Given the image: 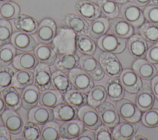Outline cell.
<instances>
[{
  "label": "cell",
  "instance_id": "cell-1",
  "mask_svg": "<svg viewBox=\"0 0 158 140\" xmlns=\"http://www.w3.org/2000/svg\"><path fill=\"white\" fill-rule=\"evenodd\" d=\"M76 35L74 31L67 27H60L52 42V47L59 55L74 52L76 51Z\"/></svg>",
  "mask_w": 158,
  "mask_h": 140
},
{
  "label": "cell",
  "instance_id": "cell-24",
  "mask_svg": "<svg viewBox=\"0 0 158 140\" xmlns=\"http://www.w3.org/2000/svg\"><path fill=\"white\" fill-rule=\"evenodd\" d=\"M133 70L143 79L152 80L157 75V70L152 63L143 59H137L132 65Z\"/></svg>",
  "mask_w": 158,
  "mask_h": 140
},
{
  "label": "cell",
  "instance_id": "cell-7",
  "mask_svg": "<svg viewBox=\"0 0 158 140\" xmlns=\"http://www.w3.org/2000/svg\"><path fill=\"white\" fill-rule=\"evenodd\" d=\"M122 16L135 27L142 25L144 21V16L143 11L138 5L132 2L123 3L120 7Z\"/></svg>",
  "mask_w": 158,
  "mask_h": 140
},
{
  "label": "cell",
  "instance_id": "cell-55",
  "mask_svg": "<svg viewBox=\"0 0 158 140\" xmlns=\"http://www.w3.org/2000/svg\"><path fill=\"white\" fill-rule=\"evenodd\" d=\"M151 0H133V2L139 7H143L146 6Z\"/></svg>",
  "mask_w": 158,
  "mask_h": 140
},
{
  "label": "cell",
  "instance_id": "cell-29",
  "mask_svg": "<svg viewBox=\"0 0 158 140\" xmlns=\"http://www.w3.org/2000/svg\"><path fill=\"white\" fill-rule=\"evenodd\" d=\"M154 94L152 89L148 85L143 86L137 93L136 103L138 107L141 111H146L150 109L154 105Z\"/></svg>",
  "mask_w": 158,
  "mask_h": 140
},
{
  "label": "cell",
  "instance_id": "cell-5",
  "mask_svg": "<svg viewBox=\"0 0 158 140\" xmlns=\"http://www.w3.org/2000/svg\"><path fill=\"white\" fill-rule=\"evenodd\" d=\"M38 41L41 44L52 43L57 33V25L51 18H44L38 25L36 31Z\"/></svg>",
  "mask_w": 158,
  "mask_h": 140
},
{
  "label": "cell",
  "instance_id": "cell-6",
  "mask_svg": "<svg viewBox=\"0 0 158 140\" xmlns=\"http://www.w3.org/2000/svg\"><path fill=\"white\" fill-rule=\"evenodd\" d=\"M69 76L73 86L79 91L89 93L94 87L93 80L81 68L77 67L72 70Z\"/></svg>",
  "mask_w": 158,
  "mask_h": 140
},
{
  "label": "cell",
  "instance_id": "cell-31",
  "mask_svg": "<svg viewBox=\"0 0 158 140\" xmlns=\"http://www.w3.org/2000/svg\"><path fill=\"white\" fill-rule=\"evenodd\" d=\"M51 81L53 87L62 94H65L72 89L73 84L69 76L61 71L56 70L52 73Z\"/></svg>",
  "mask_w": 158,
  "mask_h": 140
},
{
  "label": "cell",
  "instance_id": "cell-34",
  "mask_svg": "<svg viewBox=\"0 0 158 140\" xmlns=\"http://www.w3.org/2000/svg\"><path fill=\"white\" fill-rule=\"evenodd\" d=\"M35 74L31 70H20L14 73L12 86L18 89L25 88L34 83Z\"/></svg>",
  "mask_w": 158,
  "mask_h": 140
},
{
  "label": "cell",
  "instance_id": "cell-35",
  "mask_svg": "<svg viewBox=\"0 0 158 140\" xmlns=\"http://www.w3.org/2000/svg\"><path fill=\"white\" fill-rule=\"evenodd\" d=\"M75 47L83 54L93 55L96 49L94 41L86 35H77L75 37Z\"/></svg>",
  "mask_w": 158,
  "mask_h": 140
},
{
  "label": "cell",
  "instance_id": "cell-46",
  "mask_svg": "<svg viewBox=\"0 0 158 140\" xmlns=\"http://www.w3.org/2000/svg\"><path fill=\"white\" fill-rule=\"evenodd\" d=\"M142 123L146 127L155 128L158 126V108L150 109L144 111L141 117Z\"/></svg>",
  "mask_w": 158,
  "mask_h": 140
},
{
  "label": "cell",
  "instance_id": "cell-8",
  "mask_svg": "<svg viewBox=\"0 0 158 140\" xmlns=\"http://www.w3.org/2000/svg\"><path fill=\"white\" fill-rule=\"evenodd\" d=\"M99 62L105 73L110 77L118 76L123 70L121 62L113 53H102L99 56Z\"/></svg>",
  "mask_w": 158,
  "mask_h": 140
},
{
  "label": "cell",
  "instance_id": "cell-30",
  "mask_svg": "<svg viewBox=\"0 0 158 140\" xmlns=\"http://www.w3.org/2000/svg\"><path fill=\"white\" fill-rule=\"evenodd\" d=\"M62 102H64L62 94L56 89H47L40 93L39 104L40 105L54 108Z\"/></svg>",
  "mask_w": 158,
  "mask_h": 140
},
{
  "label": "cell",
  "instance_id": "cell-18",
  "mask_svg": "<svg viewBox=\"0 0 158 140\" xmlns=\"http://www.w3.org/2000/svg\"><path fill=\"white\" fill-rule=\"evenodd\" d=\"M28 117L29 120L43 125L54 119V111L52 108L36 105L29 110Z\"/></svg>",
  "mask_w": 158,
  "mask_h": 140
},
{
  "label": "cell",
  "instance_id": "cell-51",
  "mask_svg": "<svg viewBox=\"0 0 158 140\" xmlns=\"http://www.w3.org/2000/svg\"><path fill=\"white\" fill-rule=\"evenodd\" d=\"M77 140H95L96 139V134L92 131V130L84 129L80 135L75 138Z\"/></svg>",
  "mask_w": 158,
  "mask_h": 140
},
{
  "label": "cell",
  "instance_id": "cell-42",
  "mask_svg": "<svg viewBox=\"0 0 158 140\" xmlns=\"http://www.w3.org/2000/svg\"><path fill=\"white\" fill-rule=\"evenodd\" d=\"M139 32L148 42L151 43L158 42V25L151 22L144 23L140 27Z\"/></svg>",
  "mask_w": 158,
  "mask_h": 140
},
{
  "label": "cell",
  "instance_id": "cell-22",
  "mask_svg": "<svg viewBox=\"0 0 158 140\" xmlns=\"http://www.w3.org/2000/svg\"><path fill=\"white\" fill-rule=\"evenodd\" d=\"M109 28L113 34L122 38L130 37L134 32L133 25L121 17L112 19L109 22Z\"/></svg>",
  "mask_w": 158,
  "mask_h": 140
},
{
  "label": "cell",
  "instance_id": "cell-19",
  "mask_svg": "<svg viewBox=\"0 0 158 140\" xmlns=\"http://www.w3.org/2000/svg\"><path fill=\"white\" fill-rule=\"evenodd\" d=\"M128 48L131 55L135 59L144 58L148 49L146 39L138 34L130 37L128 41Z\"/></svg>",
  "mask_w": 158,
  "mask_h": 140
},
{
  "label": "cell",
  "instance_id": "cell-2",
  "mask_svg": "<svg viewBox=\"0 0 158 140\" xmlns=\"http://www.w3.org/2000/svg\"><path fill=\"white\" fill-rule=\"evenodd\" d=\"M79 65L93 80L99 81L104 76L105 72L100 62L92 55H82L80 57Z\"/></svg>",
  "mask_w": 158,
  "mask_h": 140
},
{
  "label": "cell",
  "instance_id": "cell-58",
  "mask_svg": "<svg viewBox=\"0 0 158 140\" xmlns=\"http://www.w3.org/2000/svg\"><path fill=\"white\" fill-rule=\"evenodd\" d=\"M152 2L154 3V5L158 6V0H152Z\"/></svg>",
  "mask_w": 158,
  "mask_h": 140
},
{
  "label": "cell",
  "instance_id": "cell-4",
  "mask_svg": "<svg viewBox=\"0 0 158 140\" xmlns=\"http://www.w3.org/2000/svg\"><path fill=\"white\" fill-rule=\"evenodd\" d=\"M97 43L101 50L110 53H120L126 47V41L123 38L111 33L100 37Z\"/></svg>",
  "mask_w": 158,
  "mask_h": 140
},
{
  "label": "cell",
  "instance_id": "cell-23",
  "mask_svg": "<svg viewBox=\"0 0 158 140\" xmlns=\"http://www.w3.org/2000/svg\"><path fill=\"white\" fill-rule=\"evenodd\" d=\"M14 25L19 31L32 35L37 31L39 24L38 21L31 16L19 14L14 19Z\"/></svg>",
  "mask_w": 158,
  "mask_h": 140
},
{
  "label": "cell",
  "instance_id": "cell-28",
  "mask_svg": "<svg viewBox=\"0 0 158 140\" xmlns=\"http://www.w3.org/2000/svg\"><path fill=\"white\" fill-rule=\"evenodd\" d=\"M34 52L41 63L49 66L54 65L57 58V54L55 50L48 44H38L35 48Z\"/></svg>",
  "mask_w": 158,
  "mask_h": 140
},
{
  "label": "cell",
  "instance_id": "cell-33",
  "mask_svg": "<svg viewBox=\"0 0 158 140\" xmlns=\"http://www.w3.org/2000/svg\"><path fill=\"white\" fill-rule=\"evenodd\" d=\"M106 89L107 96L112 101L121 99L125 94L124 88L119 78L110 77L106 82Z\"/></svg>",
  "mask_w": 158,
  "mask_h": 140
},
{
  "label": "cell",
  "instance_id": "cell-44",
  "mask_svg": "<svg viewBox=\"0 0 158 140\" xmlns=\"http://www.w3.org/2000/svg\"><path fill=\"white\" fill-rule=\"evenodd\" d=\"M98 5L102 14L107 17L114 19L118 14V6L113 0H98Z\"/></svg>",
  "mask_w": 158,
  "mask_h": 140
},
{
  "label": "cell",
  "instance_id": "cell-47",
  "mask_svg": "<svg viewBox=\"0 0 158 140\" xmlns=\"http://www.w3.org/2000/svg\"><path fill=\"white\" fill-rule=\"evenodd\" d=\"M14 73V70L10 67L0 68V91H2L12 84Z\"/></svg>",
  "mask_w": 158,
  "mask_h": 140
},
{
  "label": "cell",
  "instance_id": "cell-9",
  "mask_svg": "<svg viewBox=\"0 0 158 140\" xmlns=\"http://www.w3.org/2000/svg\"><path fill=\"white\" fill-rule=\"evenodd\" d=\"M78 118L85 127L92 130H96L102 125V121L98 112L91 105H86L80 108Z\"/></svg>",
  "mask_w": 158,
  "mask_h": 140
},
{
  "label": "cell",
  "instance_id": "cell-17",
  "mask_svg": "<svg viewBox=\"0 0 158 140\" xmlns=\"http://www.w3.org/2000/svg\"><path fill=\"white\" fill-rule=\"evenodd\" d=\"M79 60L80 57L76 52L60 54L57 58L54 64V68L56 70L68 73L78 67Z\"/></svg>",
  "mask_w": 158,
  "mask_h": 140
},
{
  "label": "cell",
  "instance_id": "cell-16",
  "mask_svg": "<svg viewBox=\"0 0 158 140\" xmlns=\"http://www.w3.org/2000/svg\"><path fill=\"white\" fill-rule=\"evenodd\" d=\"M63 23L77 35H86L89 31V25L86 20L75 14H69L65 15Z\"/></svg>",
  "mask_w": 158,
  "mask_h": 140
},
{
  "label": "cell",
  "instance_id": "cell-14",
  "mask_svg": "<svg viewBox=\"0 0 158 140\" xmlns=\"http://www.w3.org/2000/svg\"><path fill=\"white\" fill-rule=\"evenodd\" d=\"M52 73L49 65L40 64L35 70V85L41 92L49 89L52 84Z\"/></svg>",
  "mask_w": 158,
  "mask_h": 140
},
{
  "label": "cell",
  "instance_id": "cell-45",
  "mask_svg": "<svg viewBox=\"0 0 158 140\" xmlns=\"http://www.w3.org/2000/svg\"><path fill=\"white\" fill-rule=\"evenodd\" d=\"M12 36V27L7 20H0V46L9 43Z\"/></svg>",
  "mask_w": 158,
  "mask_h": 140
},
{
  "label": "cell",
  "instance_id": "cell-48",
  "mask_svg": "<svg viewBox=\"0 0 158 140\" xmlns=\"http://www.w3.org/2000/svg\"><path fill=\"white\" fill-rule=\"evenodd\" d=\"M145 19L151 23L158 25V6L149 5L145 7L143 11Z\"/></svg>",
  "mask_w": 158,
  "mask_h": 140
},
{
  "label": "cell",
  "instance_id": "cell-43",
  "mask_svg": "<svg viewBox=\"0 0 158 140\" xmlns=\"http://www.w3.org/2000/svg\"><path fill=\"white\" fill-rule=\"evenodd\" d=\"M22 136L25 140H38L41 137V130L38 124L32 121H27L22 130Z\"/></svg>",
  "mask_w": 158,
  "mask_h": 140
},
{
  "label": "cell",
  "instance_id": "cell-39",
  "mask_svg": "<svg viewBox=\"0 0 158 140\" xmlns=\"http://www.w3.org/2000/svg\"><path fill=\"white\" fill-rule=\"evenodd\" d=\"M19 6L15 2H0V20H12L20 13Z\"/></svg>",
  "mask_w": 158,
  "mask_h": 140
},
{
  "label": "cell",
  "instance_id": "cell-3",
  "mask_svg": "<svg viewBox=\"0 0 158 140\" xmlns=\"http://www.w3.org/2000/svg\"><path fill=\"white\" fill-rule=\"evenodd\" d=\"M115 108L120 117L126 121L137 122L141 117V113L138 106L127 99H121L115 103Z\"/></svg>",
  "mask_w": 158,
  "mask_h": 140
},
{
  "label": "cell",
  "instance_id": "cell-32",
  "mask_svg": "<svg viewBox=\"0 0 158 140\" xmlns=\"http://www.w3.org/2000/svg\"><path fill=\"white\" fill-rule=\"evenodd\" d=\"M2 95L8 109L14 110H19L21 107V96L16 88L9 86L2 90Z\"/></svg>",
  "mask_w": 158,
  "mask_h": 140
},
{
  "label": "cell",
  "instance_id": "cell-13",
  "mask_svg": "<svg viewBox=\"0 0 158 140\" xmlns=\"http://www.w3.org/2000/svg\"><path fill=\"white\" fill-rule=\"evenodd\" d=\"M11 42L17 49L22 52H31L37 46L36 40L30 34L20 31L12 34Z\"/></svg>",
  "mask_w": 158,
  "mask_h": 140
},
{
  "label": "cell",
  "instance_id": "cell-56",
  "mask_svg": "<svg viewBox=\"0 0 158 140\" xmlns=\"http://www.w3.org/2000/svg\"><path fill=\"white\" fill-rule=\"evenodd\" d=\"M131 139H148L145 136L141 134H136V135L135 134Z\"/></svg>",
  "mask_w": 158,
  "mask_h": 140
},
{
  "label": "cell",
  "instance_id": "cell-49",
  "mask_svg": "<svg viewBox=\"0 0 158 140\" xmlns=\"http://www.w3.org/2000/svg\"><path fill=\"white\" fill-rule=\"evenodd\" d=\"M96 139L97 140H113L112 132L107 125H101L96 131Z\"/></svg>",
  "mask_w": 158,
  "mask_h": 140
},
{
  "label": "cell",
  "instance_id": "cell-57",
  "mask_svg": "<svg viewBox=\"0 0 158 140\" xmlns=\"http://www.w3.org/2000/svg\"><path fill=\"white\" fill-rule=\"evenodd\" d=\"M114 1L117 2V3H125L128 0H113Z\"/></svg>",
  "mask_w": 158,
  "mask_h": 140
},
{
  "label": "cell",
  "instance_id": "cell-10",
  "mask_svg": "<svg viewBox=\"0 0 158 140\" xmlns=\"http://www.w3.org/2000/svg\"><path fill=\"white\" fill-rule=\"evenodd\" d=\"M120 80L124 89L129 93H138L142 86L141 77L133 70L126 68L120 75Z\"/></svg>",
  "mask_w": 158,
  "mask_h": 140
},
{
  "label": "cell",
  "instance_id": "cell-52",
  "mask_svg": "<svg viewBox=\"0 0 158 140\" xmlns=\"http://www.w3.org/2000/svg\"><path fill=\"white\" fill-rule=\"evenodd\" d=\"M0 140H11L10 133L6 126L0 125Z\"/></svg>",
  "mask_w": 158,
  "mask_h": 140
},
{
  "label": "cell",
  "instance_id": "cell-54",
  "mask_svg": "<svg viewBox=\"0 0 158 140\" xmlns=\"http://www.w3.org/2000/svg\"><path fill=\"white\" fill-rule=\"evenodd\" d=\"M6 104L4 102L2 95L1 93L0 92V115L2 114V113L5 111L6 110Z\"/></svg>",
  "mask_w": 158,
  "mask_h": 140
},
{
  "label": "cell",
  "instance_id": "cell-11",
  "mask_svg": "<svg viewBox=\"0 0 158 140\" xmlns=\"http://www.w3.org/2000/svg\"><path fill=\"white\" fill-rule=\"evenodd\" d=\"M77 14L88 20H94L98 18L101 13L99 5L89 0H79L75 5Z\"/></svg>",
  "mask_w": 158,
  "mask_h": 140
},
{
  "label": "cell",
  "instance_id": "cell-12",
  "mask_svg": "<svg viewBox=\"0 0 158 140\" xmlns=\"http://www.w3.org/2000/svg\"><path fill=\"white\" fill-rule=\"evenodd\" d=\"M2 120L10 134H19L23 127L22 118L15 110L8 109L2 114Z\"/></svg>",
  "mask_w": 158,
  "mask_h": 140
},
{
  "label": "cell",
  "instance_id": "cell-26",
  "mask_svg": "<svg viewBox=\"0 0 158 140\" xmlns=\"http://www.w3.org/2000/svg\"><path fill=\"white\" fill-rule=\"evenodd\" d=\"M39 91L36 86L32 84L24 88L21 94V106L24 110L29 111L37 105L39 103Z\"/></svg>",
  "mask_w": 158,
  "mask_h": 140
},
{
  "label": "cell",
  "instance_id": "cell-40",
  "mask_svg": "<svg viewBox=\"0 0 158 140\" xmlns=\"http://www.w3.org/2000/svg\"><path fill=\"white\" fill-rule=\"evenodd\" d=\"M60 126L53 121L43 125L41 131V140H57L60 138Z\"/></svg>",
  "mask_w": 158,
  "mask_h": 140
},
{
  "label": "cell",
  "instance_id": "cell-15",
  "mask_svg": "<svg viewBox=\"0 0 158 140\" xmlns=\"http://www.w3.org/2000/svg\"><path fill=\"white\" fill-rule=\"evenodd\" d=\"M97 110L104 125L109 127H114L118 123V114L111 102L104 101L97 107Z\"/></svg>",
  "mask_w": 158,
  "mask_h": 140
},
{
  "label": "cell",
  "instance_id": "cell-50",
  "mask_svg": "<svg viewBox=\"0 0 158 140\" xmlns=\"http://www.w3.org/2000/svg\"><path fill=\"white\" fill-rule=\"evenodd\" d=\"M146 57L149 62L152 64H158V42L148 49Z\"/></svg>",
  "mask_w": 158,
  "mask_h": 140
},
{
  "label": "cell",
  "instance_id": "cell-37",
  "mask_svg": "<svg viewBox=\"0 0 158 140\" xmlns=\"http://www.w3.org/2000/svg\"><path fill=\"white\" fill-rule=\"evenodd\" d=\"M109 27V22L107 19L98 17L94 20L89 26V35L94 39H99L107 33Z\"/></svg>",
  "mask_w": 158,
  "mask_h": 140
},
{
  "label": "cell",
  "instance_id": "cell-36",
  "mask_svg": "<svg viewBox=\"0 0 158 140\" xmlns=\"http://www.w3.org/2000/svg\"><path fill=\"white\" fill-rule=\"evenodd\" d=\"M64 98L68 104L79 109L87 105L88 103V94L86 93L79 91L77 89H72L69 91L65 94Z\"/></svg>",
  "mask_w": 158,
  "mask_h": 140
},
{
  "label": "cell",
  "instance_id": "cell-21",
  "mask_svg": "<svg viewBox=\"0 0 158 140\" xmlns=\"http://www.w3.org/2000/svg\"><path fill=\"white\" fill-rule=\"evenodd\" d=\"M39 64V60L33 53L24 52L16 55L12 65L17 70H31L35 69Z\"/></svg>",
  "mask_w": 158,
  "mask_h": 140
},
{
  "label": "cell",
  "instance_id": "cell-53",
  "mask_svg": "<svg viewBox=\"0 0 158 140\" xmlns=\"http://www.w3.org/2000/svg\"><path fill=\"white\" fill-rule=\"evenodd\" d=\"M151 88L154 96L158 100V76L152 78L151 81Z\"/></svg>",
  "mask_w": 158,
  "mask_h": 140
},
{
  "label": "cell",
  "instance_id": "cell-38",
  "mask_svg": "<svg viewBox=\"0 0 158 140\" xmlns=\"http://www.w3.org/2000/svg\"><path fill=\"white\" fill-rule=\"evenodd\" d=\"M107 96L106 88L102 85H96L89 91L88 104L93 107H97L106 101Z\"/></svg>",
  "mask_w": 158,
  "mask_h": 140
},
{
  "label": "cell",
  "instance_id": "cell-59",
  "mask_svg": "<svg viewBox=\"0 0 158 140\" xmlns=\"http://www.w3.org/2000/svg\"><path fill=\"white\" fill-rule=\"evenodd\" d=\"M7 1H10V0H0V2H7Z\"/></svg>",
  "mask_w": 158,
  "mask_h": 140
},
{
  "label": "cell",
  "instance_id": "cell-20",
  "mask_svg": "<svg viewBox=\"0 0 158 140\" xmlns=\"http://www.w3.org/2000/svg\"><path fill=\"white\" fill-rule=\"evenodd\" d=\"M84 127L80 120L75 119L64 121L59 127L60 136L65 139H75L84 130Z\"/></svg>",
  "mask_w": 158,
  "mask_h": 140
},
{
  "label": "cell",
  "instance_id": "cell-27",
  "mask_svg": "<svg viewBox=\"0 0 158 140\" xmlns=\"http://www.w3.org/2000/svg\"><path fill=\"white\" fill-rule=\"evenodd\" d=\"M78 108L67 103L62 102L54 108V118L61 121H67L78 117Z\"/></svg>",
  "mask_w": 158,
  "mask_h": 140
},
{
  "label": "cell",
  "instance_id": "cell-41",
  "mask_svg": "<svg viewBox=\"0 0 158 140\" xmlns=\"http://www.w3.org/2000/svg\"><path fill=\"white\" fill-rule=\"evenodd\" d=\"M16 48L12 44H7L0 48V68L8 67L12 63L17 55Z\"/></svg>",
  "mask_w": 158,
  "mask_h": 140
},
{
  "label": "cell",
  "instance_id": "cell-25",
  "mask_svg": "<svg viewBox=\"0 0 158 140\" xmlns=\"http://www.w3.org/2000/svg\"><path fill=\"white\" fill-rule=\"evenodd\" d=\"M137 130L138 126L135 122L123 121L115 126L112 131V135L114 139L128 140L134 136Z\"/></svg>",
  "mask_w": 158,
  "mask_h": 140
}]
</instances>
